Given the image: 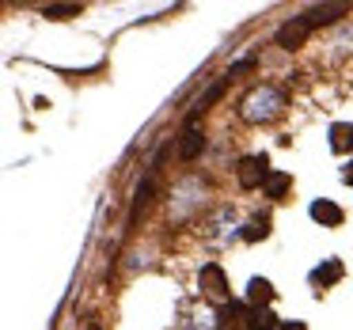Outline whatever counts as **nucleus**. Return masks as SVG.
I'll list each match as a JSON object with an SVG mask.
<instances>
[{"label": "nucleus", "mask_w": 353, "mask_h": 330, "mask_svg": "<svg viewBox=\"0 0 353 330\" xmlns=\"http://www.w3.org/2000/svg\"><path fill=\"white\" fill-rule=\"evenodd\" d=\"M285 110V92L274 84H254L251 92L239 99V118L251 125H266L274 122V118H281Z\"/></svg>", "instance_id": "1"}, {"label": "nucleus", "mask_w": 353, "mask_h": 330, "mask_svg": "<svg viewBox=\"0 0 353 330\" xmlns=\"http://www.w3.org/2000/svg\"><path fill=\"white\" fill-rule=\"evenodd\" d=\"M236 175H239V186H247V190H254V186H266V178H270V160H266V156H247V160H239Z\"/></svg>", "instance_id": "2"}, {"label": "nucleus", "mask_w": 353, "mask_h": 330, "mask_svg": "<svg viewBox=\"0 0 353 330\" xmlns=\"http://www.w3.org/2000/svg\"><path fill=\"white\" fill-rule=\"evenodd\" d=\"M345 12H350V4H315V8H307L304 16H300V23H304L307 31H315V27H323V23H334Z\"/></svg>", "instance_id": "3"}, {"label": "nucleus", "mask_w": 353, "mask_h": 330, "mask_svg": "<svg viewBox=\"0 0 353 330\" xmlns=\"http://www.w3.org/2000/svg\"><path fill=\"white\" fill-rule=\"evenodd\" d=\"M205 148V137H201V130H198V118H186V125H183V137H179V156L183 160H194V156Z\"/></svg>", "instance_id": "4"}, {"label": "nucleus", "mask_w": 353, "mask_h": 330, "mask_svg": "<svg viewBox=\"0 0 353 330\" xmlns=\"http://www.w3.org/2000/svg\"><path fill=\"white\" fill-rule=\"evenodd\" d=\"M307 34H312V31H307V27L300 23V16H296V19H289L285 27H277V39H274V42H277L281 50H300Z\"/></svg>", "instance_id": "5"}, {"label": "nucleus", "mask_w": 353, "mask_h": 330, "mask_svg": "<svg viewBox=\"0 0 353 330\" xmlns=\"http://www.w3.org/2000/svg\"><path fill=\"white\" fill-rule=\"evenodd\" d=\"M201 289H205L213 300H224V296H228V285H224L221 266H201Z\"/></svg>", "instance_id": "6"}, {"label": "nucleus", "mask_w": 353, "mask_h": 330, "mask_svg": "<svg viewBox=\"0 0 353 330\" xmlns=\"http://www.w3.org/2000/svg\"><path fill=\"white\" fill-rule=\"evenodd\" d=\"M312 220H319V224H327V228H338L342 224V209L334 205V201H312Z\"/></svg>", "instance_id": "7"}, {"label": "nucleus", "mask_w": 353, "mask_h": 330, "mask_svg": "<svg viewBox=\"0 0 353 330\" xmlns=\"http://www.w3.org/2000/svg\"><path fill=\"white\" fill-rule=\"evenodd\" d=\"M338 277H342V262L338 258H327L323 266L312 269V285H334Z\"/></svg>", "instance_id": "8"}, {"label": "nucleus", "mask_w": 353, "mask_h": 330, "mask_svg": "<svg viewBox=\"0 0 353 330\" xmlns=\"http://www.w3.org/2000/svg\"><path fill=\"white\" fill-rule=\"evenodd\" d=\"M239 315H243V307H239V304H224L221 311H216V330H232V327H239Z\"/></svg>", "instance_id": "9"}, {"label": "nucleus", "mask_w": 353, "mask_h": 330, "mask_svg": "<svg viewBox=\"0 0 353 330\" xmlns=\"http://www.w3.org/2000/svg\"><path fill=\"white\" fill-rule=\"evenodd\" d=\"M247 296H251L254 304H270V300H274V285H270L266 277H254L251 289H247Z\"/></svg>", "instance_id": "10"}, {"label": "nucleus", "mask_w": 353, "mask_h": 330, "mask_svg": "<svg viewBox=\"0 0 353 330\" xmlns=\"http://www.w3.org/2000/svg\"><path fill=\"white\" fill-rule=\"evenodd\" d=\"M285 190H289V175H281V171H270V178H266V194L281 201V198H285Z\"/></svg>", "instance_id": "11"}, {"label": "nucleus", "mask_w": 353, "mask_h": 330, "mask_svg": "<svg viewBox=\"0 0 353 330\" xmlns=\"http://www.w3.org/2000/svg\"><path fill=\"white\" fill-rule=\"evenodd\" d=\"M274 327H281V322H277V315L270 311V307H259V311L251 315V330H274Z\"/></svg>", "instance_id": "12"}, {"label": "nucleus", "mask_w": 353, "mask_h": 330, "mask_svg": "<svg viewBox=\"0 0 353 330\" xmlns=\"http://www.w3.org/2000/svg\"><path fill=\"white\" fill-rule=\"evenodd\" d=\"M80 4H46V12L42 16H50V19H72V16H80Z\"/></svg>", "instance_id": "13"}, {"label": "nucleus", "mask_w": 353, "mask_h": 330, "mask_svg": "<svg viewBox=\"0 0 353 330\" xmlns=\"http://www.w3.org/2000/svg\"><path fill=\"white\" fill-rule=\"evenodd\" d=\"M266 236H270V220H266V216H254V220L247 224V231H243L247 243H254V239H266Z\"/></svg>", "instance_id": "14"}, {"label": "nucleus", "mask_w": 353, "mask_h": 330, "mask_svg": "<svg viewBox=\"0 0 353 330\" xmlns=\"http://www.w3.org/2000/svg\"><path fill=\"white\" fill-rule=\"evenodd\" d=\"M148 198H152V178H145V183L137 186V198H133V216H137L141 209L148 205Z\"/></svg>", "instance_id": "15"}, {"label": "nucleus", "mask_w": 353, "mask_h": 330, "mask_svg": "<svg viewBox=\"0 0 353 330\" xmlns=\"http://www.w3.org/2000/svg\"><path fill=\"white\" fill-rule=\"evenodd\" d=\"M277 330H307V327H304V322H281Z\"/></svg>", "instance_id": "16"}, {"label": "nucleus", "mask_w": 353, "mask_h": 330, "mask_svg": "<svg viewBox=\"0 0 353 330\" xmlns=\"http://www.w3.org/2000/svg\"><path fill=\"white\" fill-rule=\"evenodd\" d=\"M345 183H353V163H350V167H345Z\"/></svg>", "instance_id": "17"}]
</instances>
